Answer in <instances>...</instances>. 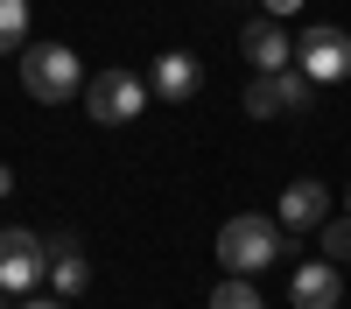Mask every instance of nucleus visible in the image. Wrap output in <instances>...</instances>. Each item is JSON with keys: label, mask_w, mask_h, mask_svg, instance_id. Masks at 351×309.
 I'll use <instances>...</instances> for the list:
<instances>
[{"label": "nucleus", "mask_w": 351, "mask_h": 309, "mask_svg": "<svg viewBox=\"0 0 351 309\" xmlns=\"http://www.w3.org/2000/svg\"><path fill=\"white\" fill-rule=\"evenodd\" d=\"M218 260L232 274H260L267 260H281V218H260V211H239L218 232Z\"/></svg>", "instance_id": "f257e3e1"}, {"label": "nucleus", "mask_w": 351, "mask_h": 309, "mask_svg": "<svg viewBox=\"0 0 351 309\" xmlns=\"http://www.w3.org/2000/svg\"><path fill=\"white\" fill-rule=\"evenodd\" d=\"M21 84H28V99L64 106L77 84H84V64H77L64 42H28V49H21Z\"/></svg>", "instance_id": "f03ea898"}, {"label": "nucleus", "mask_w": 351, "mask_h": 309, "mask_svg": "<svg viewBox=\"0 0 351 309\" xmlns=\"http://www.w3.org/2000/svg\"><path fill=\"white\" fill-rule=\"evenodd\" d=\"M84 106H92L99 127H134L141 106H148V84H141L134 71H99L92 84H84Z\"/></svg>", "instance_id": "7ed1b4c3"}, {"label": "nucleus", "mask_w": 351, "mask_h": 309, "mask_svg": "<svg viewBox=\"0 0 351 309\" xmlns=\"http://www.w3.org/2000/svg\"><path fill=\"white\" fill-rule=\"evenodd\" d=\"M49 281V239L43 232H0V288L8 295H28V288H43Z\"/></svg>", "instance_id": "20e7f679"}, {"label": "nucleus", "mask_w": 351, "mask_h": 309, "mask_svg": "<svg viewBox=\"0 0 351 309\" xmlns=\"http://www.w3.org/2000/svg\"><path fill=\"white\" fill-rule=\"evenodd\" d=\"M309 99H316V84L302 77V64H288V71H253V84H246V112H253V120L309 112Z\"/></svg>", "instance_id": "39448f33"}, {"label": "nucleus", "mask_w": 351, "mask_h": 309, "mask_svg": "<svg viewBox=\"0 0 351 309\" xmlns=\"http://www.w3.org/2000/svg\"><path fill=\"white\" fill-rule=\"evenodd\" d=\"M295 64H302L309 84H337V77H351V36H344V28H330V21L302 28V36H295Z\"/></svg>", "instance_id": "423d86ee"}, {"label": "nucleus", "mask_w": 351, "mask_h": 309, "mask_svg": "<svg viewBox=\"0 0 351 309\" xmlns=\"http://www.w3.org/2000/svg\"><path fill=\"white\" fill-rule=\"evenodd\" d=\"M239 49H246L253 71H288V64H295V36H288L274 14H253V21L239 28Z\"/></svg>", "instance_id": "0eeeda50"}, {"label": "nucleus", "mask_w": 351, "mask_h": 309, "mask_svg": "<svg viewBox=\"0 0 351 309\" xmlns=\"http://www.w3.org/2000/svg\"><path fill=\"white\" fill-rule=\"evenodd\" d=\"M274 218H281V232H316V225L330 218V190L309 183V176H295V183L281 190V211Z\"/></svg>", "instance_id": "6e6552de"}, {"label": "nucleus", "mask_w": 351, "mask_h": 309, "mask_svg": "<svg viewBox=\"0 0 351 309\" xmlns=\"http://www.w3.org/2000/svg\"><path fill=\"white\" fill-rule=\"evenodd\" d=\"M295 309H337L344 302V281H337V260H309V267H295Z\"/></svg>", "instance_id": "1a4fd4ad"}, {"label": "nucleus", "mask_w": 351, "mask_h": 309, "mask_svg": "<svg viewBox=\"0 0 351 309\" xmlns=\"http://www.w3.org/2000/svg\"><path fill=\"white\" fill-rule=\"evenodd\" d=\"M197 77H204L197 56H190V49H169V56H155L148 92H155V99H190V92H197Z\"/></svg>", "instance_id": "9d476101"}, {"label": "nucleus", "mask_w": 351, "mask_h": 309, "mask_svg": "<svg viewBox=\"0 0 351 309\" xmlns=\"http://www.w3.org/2000/svg\"><path fill=\"white\" fill-rule=\"evenodd\" d=\"M84 281H92L84 253L71 246V232H56L49 239V295H84Z\"/></svg>", "instance_id": "9b49d317"}, {"label": "nucleus", "mask_w": 351, "mask_h": 309, "mask_svg": "<svg viewBox=\"0 0 351 309\" xmlns=\"http://www.w3.org/2000/svg\"><path fill=\"white\" fill-rule=\"evenodd\" d=\"M28 42V0H0V56H14Z\"/></svg>", "instance_id": "f8f14e48"}, {"label": "nucleus", "mask_w": 351, "mask_h": 309, "mask_svg": "<svg viewBox=\"0 0 351 309\" xmlns=\"http://www.w3.org/2000/svg\"><path fill=\"white\" fill-rule=\"evenodd\" d=\"M211 309H267V302L246 288V274H232V281H218V288H211Z\"/></svg>", "instance_id": "ddd939ff"}, {"label": "nucleus", "mask_w": 351, "mask_h": 309, "mask_svg": "<svg viewBox=\"0 0 351 309\" xmlns=\"http://www.w3.org/2000/svg\"><path fill=\"white\" fill-rule=\"evenodd\" d=\"M316 232H324V260H351V211L344 218H324Z\"/></svg>", "instance_id": "4468645a"}, {"label": "nucleus", "mask_w": 351, "mask_h": 309, "mask_svg": "<svg viewBox=\"0 0 351 309\" xmlns=\"http://www.w3.org/2000/svg\"><path fill=\"white\" fill-rule=\"evenodd\" d=\"M260 8H267V14L281 21V14H302V0H260Z\"/></svg>", "instance_id": "2eb2a0df"}, {"label": "nucleus", "mask_w": 351, "mask_h": 309, "mask_svg": "<svg viewBox=\"0 0 351 309\" xmlns=\"http://www.w3.org/2000/svg\"><path fill=\"white\" fill-rule=\"evenodd\" d=\"M21 309H64V295H28Z\"/></svg>", "instance_id": "dca6fc26"}, {"label": "nucleus", "mask_w": 351, "mask_h": 309, "mask_svg": "<svg viewBox=\"0 0 351 309\" xmlns=\"http://www.w3.org/2000/svg\"><path fill=\"white\" fill-rule=\"evenodd\" d=\"M0 197H14V169L8 162H0Z\"/></svg>", "instance_id": "f3484780"}]
</instances>
